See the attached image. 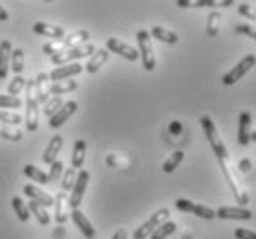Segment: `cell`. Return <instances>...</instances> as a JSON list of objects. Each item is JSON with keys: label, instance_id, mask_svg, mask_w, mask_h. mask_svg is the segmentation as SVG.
<instances>
[{"label": "cell", "instance_id": "7c38bea8", "mask_svg": "<svg viewBox=\"0 0 256 239\" xmlns=\"http://www.w3.org/2000/svg\"><path fill=\"white\" fill-rule=\"evenodd\" d=\"M216 212V217L220 219H242V221H250L254 214L247 208H236V206H220Z\"/></svg>", "mask_w": 256, "mask_h": 239}, {"label": "cell", "instance_id": "52a82bcc", "mask_svg": "<svg viewBox=\"0 0 256 239\" xmlns=\"http://www.w3.org/2000/svg\"><path fill=\"white\" fill-rule=\"evenodd\" d=\"M254 64H256V57L252 55V53H250V55H245V57L234 66L232 70H228L227 74L222 77V83L223 85H227V87H230V85H234L236 81H240L247 72L252 70Z\"/></svg>", "mask_w": 256, "mask_h": 239}, {"label": "cell", "instance_id": "30bf717a", "mask_svg": "<svg viewBox=\"0 0 256 239\" xmlns=\"http://www.w3.org/2000/svg\"><path fill=\"white\" fill-rule=\"evenodd\" d=\"M83 72V64L78 61V63H70V64H63V66H56L48 77L52 79V83L58 81H66V79H72L74 76L82 74Z\"/></svg>", "mask_w": 256, "mask_h": 239}, {"label": "cell", "instance_id": "d590c367", "mask_svg": "<svg viewBox=\"0 0 256 239\" xmlns=\"http://www.w3.org/2000/svg\"><path fill=\"white\" fill-rule=\"evenodd\" d=\"M63 169H64V164L61 158H58L56 162L50 164V173H48V181L50 184H56L59 181V177L63 175Z\"/></svg>", "mask_w": 256, "mask_h": 239}, {"label": "cell", "instance_id": "44dd1931", "mask_svg": "<svg viewBox=\"0 0 256 239\" xmlns=\"http://www.w3.org/2000/svg\"><path fill=\"white\" fill-rule=\"evenodd\" d=\"M85 155H87V142L85 140H76L74 142V147H72V169H82L83 164H85Z\"/></svg>", "mask_w": 256, "mask_h": 239}, {"label": "cell", "instance_id": "7402d4cb", "mask_svg": "<svg viewBox=\"0 0 256 239\" xmlns=\"http://www.w3.org/2000/svg\"><path fill=\"white\" fill-rule=\"evenodd\" d=\"M12 42L2 41L0 42V79H6L10 72V59H12Z\"/></svg>", "mask_w": 256, "mask_h": 239}, {"label": "cell", "instance_id": "3957f363", "mask_svg": "<svg viewBox=\"0 0 256 239\" xmlns=\"http://www.w3.org/2000/svg\"><path fill=\"white\" fill-rule=\"evenodd\" d=\"M96 52L94 44L87 42V44H82V46H74V48H66V50H61L56 55H52V63L56 66H63V64H70V63H78L80 59L83 57H90L92 53Z\"/></svg>", "mask_w": 256, "mask_h": 239}, {"label": "cell", "instance_id": "6da1fadb", "mask_svg": "<svg viewBox=\"0 0 256 239\" xmlns=\"http://www.w3.org/2000/svg\"><path fill=\"white\" fill-rule=\"evenodd\" d=\"M199 122H201V127H203L204 134H206V140H208L212 151L216 153L218 162H220V166H222V171H223V175H225V179H227L228 188H230L232 195L236 197V201H238L240 204H247L250 201L249 193L245 192V188L242 186V182H240L236 168H234V164L230 162L227 146H225L222 134H220V131H218V127H216V123L212 122V118L206 116V114H203Z\"/></svg>", "mask_w": 256, "mask_h": 239}, {"label": "cell", "instance_id": "cb8c5ba5", "mask_svg": "<svg viewBox=\"0 0 256 239\" xmlns=\"http://www.w3.org/2000/svg\"><path fill=\"white\" fill-rule=\"evenodd\" d=\"M48 94L52 96H63V94L74 92L78 88V81H72V79H66V81H58V83H50L48 85Z\"/></svg>", "mask_w": 256, "mask_h": 239}, {"label": "cell", "instance_id": "ac0fdd59", "mask_svg": "<svg viewBox=\"0 0 256 239\" xmlns=\"http://www.w3.org/2000/svg\"><path fill=\"white\" fill-rule=\"evenodd\" d=\"M107 59H109V52H107L105 48H100V50H96V52L88 57L87 64H83V70L88 72V74H96V72L107 63Z\"/></svg>", "mask_w": 256, "mask_h": 239}, {"label": "cell", "instance_id": "9c48e42d", "mask_svg": "<svg viewBox=\"0 0 256 239\" xmlns=\"http://www.w3.org/2000/svg\"><path fill=\"white\" fill-rule=\"evenodd\" d=\"M175 208L180 212H186V214H194V216L201 217V219H214L216 212L204 204L192 203L190 199H177L175 201Z\"/></svg>", "mask_w": 256, "mask_h": 239}, {"label": "cell", "instance_id": "484cf974", "mask_svg": "<svg viewBox=\"0 0 256 239\" xmlns=\"http://www.w3.org/2000/svg\"><path fill=\"white\" fill-rule=\"evenodd\" d=\"M24 175L32 179V181L39 182V184H50L48 181V173L44 169H39L37 166H32V164H26L24 166Z\"/></svg>", "mask_w": 256, "mask_h": 239}, {"label": "cell", "instance_id": "9a60e30c", "mask_svg": "<svg viewBox=\"0 0 256 239\" xmlns=\"http://www.w3.org/2000/svg\"><path fill=\"white\" fill-rule=\"evenodd\" d=\"M22 192H24V195H28L30 201L41 204V206H44V208H48V206H52L54 204L52 195L46 193L44 190H41V188L34 186V184H26V186L22 188Z\"/></svg>", "mask_w": 256, "mask_h": 239}, {"label": "cell", "instance_id": "83f0119b", "mask_svg": "<svg viewBox=\"0 0 256 239\" xmlns=\"http://www.w3.org/2000/svg\"><path fill=\"white\" fill-rule=\"evenodd\" d=\"M222 29V13L220 11H212L206 18V35L208 37H218Z\"/></svg>", "mask_w": 256, "mask_h": 239}, {"label": "cell", "instance_id": "7a4b0ae2", "mask_svg": "<svg viewBox=\"0 0 256 239\" xmlns=\"http://www.w3.org/2000/svg\"><path fill=\"white\" fill-rule=\"evenodd\" d=\"M136 42H138V55L142 57V66L144 70L153 72L157 66V59H155V48H153V39L148 29H140L136 31Z\"/></svg>", "mask_w": 256, "mask_h": 239}, {"label": "cell", "instance_id": "4dcf8cb0", "mask_svg": "<svg viewBox=\"0 0 256 239\" xmlns=\"http://www.w3.org/2000/svg\"><path fill=\"white\" fill-rule=\"evenodd\" d=\"M12 206H13V210H15V216L18 217V221H22V223L28 221L30 210H28V206H26V203H24L18 195H15V197L12 199Z\"/></svg>", "mask_w": 256, "mask_h": 239}, {"label": "cell", "instance_id": "ba28073f", "mask_svg": "<svg viewBox=\"0 0 256 239\" xmlns=\"http://www.w3.org/2000/svg\"><path fill=\"white\" fill-rule=\"evenodd\" d=\"M105 50H107L109 53H111V52L118 53L120 57L128 59V61H133V63L140 57L136 48L131 46V44H128V42L120 41L118 37H109V39H107V42H105Z\"/></svg>", "mask_w": 256, "mask_h": 239}, {"label": "cell", "instance_id": "ab89813d", "mask_svg": "<svg viewBox=\"0 0 256 239\" xmlns=\"http://www.w3.org/2000/svg\"><path fill=\"white\" fill-rule=\"evenodd\" d=\"M236 33H244V35H247V37H250L252 41L256 39V29L252 28V26H249V24H238L236 26V29H234Z\"/></svg>", "mask_w": 256, "mask_h": 239}, {"label": "cell", "instance_id": "f6af8a7d", "mask_svg": "<svg viewBox=\"0 0 256 239\" xmlns=\"http://www.w3.org/2000/svg\"><path fill=\"white\" fill-rule=\"evenodd\" d=\"M128 236H129V232L126 230V228H118L116 232L112 234L111 239H128Z\"/></svg>", "mask_w": 256, "mask_h": 239}, {"label": "cell", "instance_id": "f35d334b", "mask_svg": "<svg viewBox=\"0 0 256 239\" xmlns=\"http://www.w3.org/2000/svg\"><path fill=\"white\" fill-rule=\"evenodd\" d=\"M24 85H26V79L22 76H15L13 77V81L8 85V96H13V98H18V94L22 92Z\"/></svg>", "mask_w": 256, "mask_h": 239}, {"label": "cell", "instance_id": "e0dca14e", "mask_svg": "<svg viewBox=\"0 0 256 239\" xmlns=\"http://www.w3.org/2000/svg\"><path fill=\"white\" fill-rule=\"evenodd\" d=\"M50 79L46 72H41L39 76L34 79V94H35V101L37 105H44L50 96H48V88H46V81Z\"/></svg>", "mask_w": 256, "mask_h": 239}, {"label": "cell", "instance_id": "603a6c76", "mask_svg": "<svg viewBox=\"0 0 256 239\" xmlns=\"http://www.w3.org/2000/svg\"><path fill=\"white\" fill-rule=\"evenodd\" d=\"M152 39H157L160 42H166V44H177L179 42V35L170 31V29L162 28V26H153L152 31H150Z\"/></svg>", "mask_w": 256, "mask_h": 239}, {"label": "cell", "instance_id": "d6a6232c", "mask_svg": "<svg viewBox=\"0 0 256 239\" xmlns=\"http://www.w3.org/2000/svg\"><path fill=\"white\" fill-rule=\"evenodd\" d=\"M182 160H184V153H182V151L172 153V157H170L168 160L162 164V171H164V173H172V171H175V169L179 168Z\"/></svg>", "mask_w": 256, "mask_h": 239}, {"label": "cell", "instance_id": "836d02e7", "mask_svg": "<svg viewBox=\"0 0 256 239\" xmlns=\"http://www.w3.org/2000/svg\"><path fill=\"white\" fill-rule=\"evenodd\" d=\"M76 175L78 171L76 169H63V175H61V192H70L72 190V186H74V182H76Z\"/></svg>", "mask_w": 256, "mask_h": 239}, {"label": "cell", "instance_id": "8992f818", "mask_svg": "<svg viewBox=\"0 0 256 239\" xmlns=\"http://www.w3.org/2000/svg\"><path fill=\"white\" fill-rule=\"evenodd\" d=\"M88 179H90V175H88L87 169L78 171L76 182H74V186H72V195H70L68 201H66L68 208H72V210H78V208H80V204H82V201H83V195L87 192Z\"/></svg>", "mask_w": 256, "mask_h": 239}, {"label": "cell", "instance_id": "1f68e13d", "mask_svg": "<svg viewBox=\"0 0 256 239\" xmlns=\"http://www.w3.org/2000/svg\"><path fill=\"white\" fill-rule=\"evenodd\" d=\"M175 230H177V225L174 221H166L150 236V239H168Z\"/></svg>", "mask_w": 256, "mask_h": 239}, {"label": "cell", "instance_id": "b9f144b4", "mask_svg": "<svg viewBox=\"0 0 256 239\" xmlns=\"http://www.w3.org/2000/svg\"><path fill=\"white\" fill-rule=\"evenodd\" d=\"M61 50H63L61 42H52V44H44V46H42V52L46 53V55H50V57L56 55L58 52H61Z\"/></svg>", "mask_w": 256, "mask_h": 239}, {"label": "cell", "instance_id": "f546056e", "mask_svg": "<svg viewBox=\"0 0 256 239\" xmlns=\"http://www.w3.org/2000/svg\"><path fill=\"white\" fill-rule=\"evenodd\" d=\"M26 206H28V210L34 214L35 219L41 223V225H48V223H50V214H48V210L44 206L34 203V201H30V204H26Z\"/></svg>", "mask_w": 256, "mask_h": 239}, {"label": "cell", "instance_id": "d6986e66", "mask_svg": "<svg viewBox=\"0 0 256 239\" xmlns=\"http://www.w3.org/2000/svg\"><path fill=\"white\" fill-rule=\"evenodd\" d=\"M61 149H63V138H61L59 134H56V136H52L50 144H48L44 153H42V162L48 164V166H50L52 162H56V160L59 158Z\"/></svg>", "mask_w": 256, "mask_h": 239}, {"label": "cell", "instance_id": "ee69618b", "mask_svg": "<svg viewBox=\"0 0 256 239\" xmlns=\"http://www.w3.org/2000/svg\"><path fill=\"white\" fill-rule=\"evenodd\" d=\"M238 168L242 169V171H244V173L249 177V179H252V162H250L249 158H244V160L240 162Z\"/></svg>", "mask_w": 256, "mask_h": 239}, {"label": "cell", "instance_id": "8d00e7d4", "mask_svg": "<svg viewBox=\"0 0 256 239\" xmlns=\"http://www.w3.org/2000/svg\"><path fill=\"white\" fill-rule=\"evenodd\" d=\"M24 118L17 112H10V111H0V122L6 123V125H13V127H17L22 123Z\"/></svg>", "mask_w": 256, "mask_h": 239}, {"label": "cell", "instance_id": "4fadbf2b", "mask_svg": "<svg viewBox=\"0 0 256 239\" xmlns=\"http://www.w3.org/2000/svg\"><path fill=\"white\" fill-rule=\"evenodd\" d=\"M32 29H34V33H37V35L48 37V39H52V41H56V42H61L64 37V29L56 26V24L35 22L34 26H32Z\"/></svg>", "mask_w": 256, "mask_h": 239}, {"label": "cell", "instance_id": "d4e9b609", "mask_svg": "<svg viewBox=\"0 0 256 239\" xmlns=\"http://www.w3.org/2000/svg\"><path fill=\"white\" fill-rule=\"evenodd\" d=\"M66 201H68V197H66V193H64V192H59L58 195L54 197V206H56L54 219H56V223H59V225H63V223L66 221V214H64Z\"/></svg>", "mask_w": 256, "mask_h": 239}, {"label": "cell", "instance_id": "f1b7e54d", "mask_svg": "<svg viewBox=\"0 0 256 239\" xmlns=\"http://www.w3.org/2000/svg\"><path fill=\"white\" fill-rule=\"evenodd\" d=\"M0 136H2V138H6V140L18 142V140H22L24 133L18 127H13V125H6V123L0 122Z\"/></svg>", "mask_w": 256, "mask_h": 239}, {"label": "cell", "instance_id": "bcb514c9", "mask_svg": "<svg viewBox=\"0 0 256 239\" xmlns=\"http://www.w3.org/2000/svg\"><path fill=\"white\" fill-rule=\"evenodd\" d=\"M170 131L174 134H180L182 133V123L180 122H172L170 123Z\"/></svg>", "mask_w": 256, "mask_h": 239}, {"label": "cell", "instance_id": "277c9868", "mask_svg": "<svg viewBox=\"0 0 256 239\" xmlns=\"http://www.w3.org/2000/svg\"><path fill=\"white\" fill-rule=\"evenodd\" d=\"M24 88H26V118H24L26 129L28 131H37V127H39V105L35 101L34 79L26 81Z\"/></svg>", "mask_w": 256, "mask_h": 239}, {"label": "cell", "instance_id": "e575fe53", "mask_svg": "<svg viewBox=\"0 0 256 239\" xmlns=\"http://www.w3.org/2000/svg\"><path fill=\"white\" fill-rule=\"evenodd\" d=\"M63 103H64V101H63V98H61V96H52V98L44 103V111H42V114H44L46 118H52L54 114H56V112L63 107Z\"/></svg>", "mask_w": 256, "mask_h": 239}, {"label": "cell", "instance_id": "ffe728a7", "mask_svg": "<svg viewBox=\"0 0 256 239\" xmlns=\"http://www.w3.org/2000/svg\"><path fill=\"white\" fill-rule=\"evenodd\" d=\"M88 39H90V33H88L87 29H78V31H72L70 35L63 37L61 46H63V50L74 48V46H82V44H87Z\"/></svg>", "mask_w": 256, "mask_h": 239}, {"label": "cell", "instance_id": "74e56055", "mask_svg": "<svg viewBox=\"0 0 256 239\" xmlns=\"http://www.w3.org/2000/svg\"><path fill=\"white\" fill-rule=\"evenodd\" d=\"M20 107H22V99L20 98L0 94V109H20Z\"/></svg>", "mask_w": 256, "mask_h": 239}, {"label": "cell", "instance_id": "7bdbcfd3", "mask_svg": "<svg viewBox=\"0 0 256 239\" xmlns=\"http://www.w3.org/2000/svg\"><path fill=\"white\" fill-rule=\"evenodd\" d=\"M238 11H240V15L247 17L249 20H252V22L256 20V15H254V11H252V9L249 7V4H240V6H238Z\"/></svg>", "mask_w": 256, "mask_h": 239}, {"label": "cell", "instance_id": "c3c4849f", "mask_svg": "<svg viewBox=\"0 0 256 239\" xmlns=\"http://www.w3.org/2000/svg\"><path fill=\"white\" fill-rule=\"evenodd\" d=\"M182 239H192V236H190V234H184V236H182Z\"/></svg>", "mask_w": 256, "mask_h": 239}, {"label": "cell", "instance_id": "8fae6325", "mask_svg": "<svg viewBox=\"0 0 256 239\" xmlns=\"http://www.w3.org/2000/svg\"><path fill=\"white\" fill-rule=\"evenodd\" d=\"M78 111V101H74V99H70V101H64L63 107L59 109L56 114H54L52 118H48V123H50V127L52 129H59L61 125H64V123L68 122L70 116L74 114V112Z\"/></svg>", "mask_w": 256, "mask_h": 239}, {"label": "cell", "instance_id": "60d3db41", "mask_svg": "<svg viewBox=\"0 0 256 239\" xmlns=\"http://www.w3.org/2000/svg\"><path fill=\"white\" fill-rule=\"evenodd\" d=\"M234 238L236 239H256V234L249 228H236L234 230Z\"/></svg>", "mask_w": 256, "mask_h": 239}, {"label": "cell", "instance_id": "7dc6e473", "mask_svg": "<svg viewBox=\"0 0 256 239\" xmlns=\"http://www.w3.org/2000/svg\"><path fill=\"white\" fill-rule=\"evenodd\" d=\"M10 20V13L6 11V7L0 4V22H8Z\"/></svg>", "mask_w": 256, "mask_h": 239}, {"label": "cell", "instance_id": "4316f807", "mask_svg": "<svg viewBox=\"0 0 256 239\" xmlns=\"http://www.w3.org/2000/svg\"><path fill=\"white\" fill-rule=\"evenodd\" d=\"M10 70H13L15 76H20L24 70V50L15 48L12 50V59H10Z\"/></svg>", "mask_w": 256, "mask_h": 239}, {"label": "cell", "instance_id": "5b68a950", "mask_svg": "<svg viewBox=\"0 0 256 239\" xmlns=\"http://www.w3.org/2000/svg\"><path fill=\"white\" fill-rule=\"evenodd\" d=\"M168 217H170L168 208H160V210H157L152 217H150V219H148V221L142 223V225L134 230L133 239H148V236H152V234L155 232L162 223L168 221Z\"/></svg>", "mask_w": 256, "mask_h": 239}, {"label": "cell", "instance_id": "2e32d148", "mask_svg": "<svg viewBox=\"0 0 256 239\" xmlns=\"http://www.w3.org/2000/svg\"><path fill=\"white\" fill-rule=\"evenodd\" d=\"M70 219H72V221H74V225L82 230V234L85 236V238L92 239L94 236H96V230H94L92 223L88 221V217L85 216L80 208H78V210H72V214H70Z\"/></svg>", "mask_w": 256, "mask_h": 239}, {"label": "cell", "instance_id": "5bb4252c", "mask_svg": "<svg viewBox=\"0 0 256 239\" xmlns=\"http://www.w3.org/2000/svg\"><path fill=\"white\" fill-rule=\"evenodd\" d=\"M252 116L250 112L244 111L240 114V123H238V142L240 146H249L250 144V133H252Z\"/></svg>", "mask_w": 256, "mask_h": 239}]
</instances>
